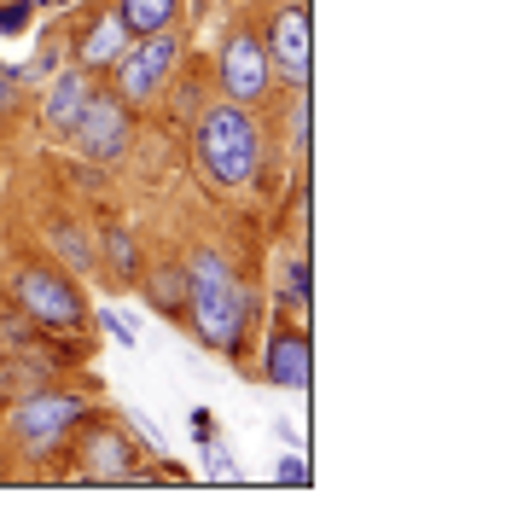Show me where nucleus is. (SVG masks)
Here are the masks:
<instances>
[{"mask_svg": "<svg viewBox=\"0 0 506 512\" xmlns=\"http://www.w3.org/2000/svg\"><path fill=\"white\" fill-rule=\"evenodd\" d=\"M187 315L198 326V338H204V350H222V355H239L245 344V326L256 315V297L251 286L227 268L222 251H192L187 262Z\"/></svg>", "mask_w": 506, "mask_h": 512, "instance_id": "1", "label": "nucleus"}, {"mask_svg": "<svg viewBox=\"0 0 506 512\" xmlns=\"http://www.w3.org/2000/svg\"><path fill=\"white\" fill-rule=\"evenodd\" d=\"M198 163H204L210 181H222V187H245V181H256L262 134H256V123H251L245 105H216V111L198 123Z\"/></svg>", "mask_w": 506, "mask_h": 512, "instance_id": "2", "label": "nucleus"}, {"mask_svg": "<svg viewBox=\"0 0 506 512\" xmlns=\"http://www.w3.org/2000/svg\"><path fill=\"white\" fill-rule=\"evenodd\" d=\"M82 419H88L82 396H70V390H41V396H24V402L12 408V437L24 443V454L47 460V454H59V448L76 437Z\"/></svg>", "mask_w": 506, "mask_h": 512, "instance_id": "3", "label": "nucleus"}, {"mask_svg": "<svg viewBox=\"0 0 506 512\" xmlns=\"http://www.w3.org/2000/svg\"><path fill=\"white\" fill-rule=\"evenodd\" d=\"M175 70V35L169 30H152L146 41H128V53L117 59V99L123 105H152L163 94Z\"/></svg>", "mask_w": 506, "mask_h": 512, "instance_id": "4", "label": "nucleus"}, {"mask_svg": "<svg viewBox=\"0 0 506 512\" xmlns=\"http://www.w3.org/2000/svg\"><path fill=\"white\" fill-rule=\"evenodd\" d=\"M12 297L30 309L41 326H82V291L53 268H18L12 274Z\"/></svg>", "mask_w": 506, "mask_h": 512, "instance_id": "5", "label": "nucleus"}, {"mask_svg": "<svg viewBox=\"0 0 506 512\" xmlns=\"http://www.w3.org/2000/svg\"><path fill=\"white\" fill-rule=\"evenodd\" d=\"M70 140H76V152L94 163H117L128 146V105L111 94H88L82 105V117L70 123Z\"/></svg>", "mask_w": 506, "mask_h": 512, "instance_id": "6", "label": "nucleus"}, {"mask_svg": "<svg viewBox=\"0 0 506 512\" xmlns=\"http://www.w3.org/2000/svg\"><path fill=\"white\" fill-rule=\"evenodd\" d=\"M268 70H274V64H268V47H262L251 30H239L222 47V88H227L233 105H256L262 88H268Z\"/></svg>", "mask_w": 506, "mask_h": 512, "instance_id": "7", "label": "nucleus"}, {"mask_svg": "<svg viewBox=\"0 0 506 512\" xmlns=\"http://www.w3.org/2000/svg\"><path fill=\"white\" fill-rule=\"evenodd\" d=\"M268 64L280 70L285 82H309V12L303 6H285L274 18V41H268Z\"/></svg>", "mask_w": 506, "mask_h": 512, "instance_id": "8", "label": "nucleus"}, {"mask_svg": "<svg viewBox=\"0 0 506 512\" xmlns=\"http://www.w3.org/2000/svg\"><path fill=\"white\" fill-rule=\"evenodd\" d=\"M315 373V355H309V332H297V326H280L274 338H268V379L280 384V390H303Z\"/></svg>", "mask_w": 506, "mask_h": 512, "instance_id": "9", "label": "nucleus"}, {"mask_svg": "<svg viewBox=\"0 0 506 512\" xmlns=\"http://www.w3.org/2000/svg\"><path fill=\"white\" fill-rule=\"evenodd\" d=\"M82 472L88 478H128L134 466H128V443L111 431V425H88V443H82Z\"/></svg>", "mask_w": 506, "mask_h": 512, "instance_id": "10", "label": "nucleus"}, {"mask_svg": "<svg viewBox=\"0 0 506 512\" xmlns=\"http://www.w3.org/2000/svg\"><path fill=\"white\" fill-rule=\"evenodd\" d=\"M88 94H94V88H88V76H82V70H64L59 82L47 88V105H41V123L53 128V134H70V123L82 117V105H88Z\"/></svg>", "mask_w": 506, "mask_h": 512, "instance_id": "11", "label": "nucleus"}, {"mask_svg": "<svg viewBox=\"0 0 506 512\" xmlns=\"http://www.w3.org/2000/svg\"><path fill=\"white\" fill-rule=\"evenodd\" d=\"M128 24H123V12H105V18H99L94 30H88V41H82V64H88V70H105V64H117L128 53Z\"/></svg>", "mask_w": 506, "mask_h": 512, "instance_id": "12", "label": "nucleus"}, {"mask_svg": "<svg viewBox=\"0 0 506 512\" xmlns=\"http://www.w3.org/2000/svg\"><path fill=\"white\" fill-rule=\"evenodd\" d=\"M117 12H123V24L134 35H152V30H169V24H175L181 0H123Z\"/></svg>", "mask_w": 506, "mask_h": 512, "instance_id": "13", "label": "nucleus"}, {"mask_svg": "<svg viewBox=\"0 0 506 512\" xmlns=\"http://www.w3.org/2000/svg\"><path fill=\"white\" fill-rule=\"evenodd\" d=\"M152 303H158L163 315H181V309H187V274H181V268H158V280H152Z\"/></svg>", "mask_w": 506, "mask_h": 512, "instance_id": "14", "label": "nucleus"}, {"mask_svg": "<svg viewBox=\"0 0 506 512\" xmlns=\"http://www.w3.org/2000/svg\"><path fill=\"white\" fill-rule=\"evenodd\" d=\"M198 448H204V478H210V483H239V466H233V454H227L216 437H210V443H198Z\"/></svg>", "mask_w": 506, "mask_h": 512, "instance_id": "15", "label": "nucleus"}, {"mask_svg": "<svg viewBox=\"0 0 506 512\" xmlns=\"http://www.w3.org/2000/svg\"><path fill=\"white\" fill-rule=\"evenodd\" d=\"M35 24V0H0V35H24Z\"/></svg>", "mask_w": 506, "mask_h": 512, "instance_id": "16", "label": "nucleus"}, {"mask_svg": "<svg viewBox=\"0 0 506 512\" xmlns=\"http://www.w3.org/2000/svg\"><path fill=\"white\" fill-rule=\"evenodd\" d=\"M105 256L117 262L123 280H134V245H128V233H105Z\"/></svg>", "mask_w": 506, "mask_h": 512, "instance_id": "17", "label": "nucleus"}, {"mask_svg": "<svg viewBox=\"0 0 506 512\" xmlns=\"http://www.w3.org/2000/svg\"><path fill=\"white\" fill-rule=\"evenodd\" d=\"M285 303H297V309L309 303V262H303V256H297L291 274H285Z\"/></svg>", "mask_w": 506, "mask_h": 512, "instance_id": "18", "label": "nucleus"}, {"mask_svg": "<svg viewBox=\"0 0 506 512\" xmlns=\"http://www.w3.org/2000/svg\"><path fill=\"white\" fill-rule=\"evenodd\" d=\"M99 326H105L123 350H134V344H140V332H134V320H128V315H111V309H105V315H99Z\"/></svg>", "mask_w": 506, "mask_h": 512, "instance_id": "19", "label": "nucleus"}, {"mask_svg": "<svg viewBox=\"0 0 506 512\" xmlns=\"http://www.w3.org/2000/svg\"><path fill=\"white\" fill-rule=\"evenodd\" d=\"M53 245H59L76 268H88V245H82V233H76V227H59V233H53Z\"/></svg>", "mask_w": 506, "mask_h": 512, "instance_id": "20", "label": "nucleus"}, {"mask_svg": "<svg viewBox=\"0 0 506 512\" xmlns=\"http://www.w3.org/2000/svg\"><path fill=\"white\" fill-rule=\"evenodd\" d=\"M274 478H280V483H309V460H303V454H285Z\"/></svg>", "mask_w": 506, "mask_h": 512, "instance_id": "21", "label": "nucleus"}, {"mask_svg": "<svg viewBox=\"0 0 506 512\" xmlns=\"http://www.w3.org/2000/svg\"><path fill=\"white\" fill-rule=\"evenodd\" d=\"M216 437V414L210 408H192V443H210Z\"/></svg>", "mask_w": 506, "mask_h": 512, "instance_id": "22", "label": "nucleus"}, {"mask_svg": "<svg viewBox=\"0 0 506 512\" xmlns=\"http://www.w3.org/2000/svg\"><path fill=\"white\" fill-rule=\"evenodd\" d=\"M128 425H134V431H140L146 443H158V448H163V431H158V425H152L146 414H140V408H128Z\"/></svg>", "mask_w": 506, "mask_h": 512, "instance_id": "23", "label": "nucleus"}, {"mask_svg": "<svg viewBox=\"0 0 506 512\" xmlns=\"http://www.w3.org/2000/svg\"><path fill=\"white\" fill-rule=\"evenodd\" d=\"M291 134H297V152H309V99H297V123H291Z\"/></svg>", "mask_w": 506, "mask_h": 512, "instance_id": "24", "label": "nucleus"}, {"mask_svg": "<svg viewBox=\"0 0 506 512\" xmlns=\"http://www.w3.org/2000/svg\"><path fill=\"white\" fill-rule=\"evenodd\" d=\"M35 6H76V0H35Z\"/></svg>", "mask_w": 506, "mask_h": 512, "instance_id": "25", "label": "nucleus"}]
</instances>
